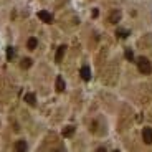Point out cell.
<instances>
[{
	"mask_svg": "<svg viewBox=\"0 0 152 152\" xmlns=\"http://www.w3.org/2000/svg\"><path fill=\"white\" fill-rule=\"evenodd\" d=\"M15 149H17V151H20V152L27 151V142H25V141H17Z\"/></svg>",
	"mask_w": 152,
	"mask_h": 152,
	"instance_id": "10",
	"label": "cell"
},
{
	"mask_svg": "<svg viewBox=\"0 0 152 152\" xmlns=\"http://www.w3.org/2000/svg\"><path fill=\"white\" fill-rule=\"evenodd\" d=\"M142 139H144L145 144H152V129L151 127H144V131H142Z\"/></svg>",
	"mask_w": 152,
	"mask_h": 152,
	"instance_id": "3",
	"label": "cell"
},
{
	"mask_svg": "<svg viewBox=\"0 0 152 152\" xmlns=\"http://www.w3.org/2000/svg\"><path fill=\"white\" fill-rule=\"evenodd\" d=\"M65 80H63V78H61V76H58L56 78V91L58 93H61V91H65Z\"/></svg>",
	"mask_w": 152,
	"mask_h": 152,
	"instance_id": "7",
	"label": "cell"
},
{
	"mask_svg": "<svg viewBox=\"0 0 152 152\" xmlns=\"http://www.w3.org/2000/svg\"><path fill=\"white\" fill-rule=\"evenodd\" d=\"M13 56H15V50H13V46H8V48H7V60L12 61V60H13Z\"/></svg>",
	"mask_w": 152,
	"mask_h": 152,
	"instance_id": "12",
	"label": "cell"
},
{
	"mask_svg": "<svg viewBox=\"0 0 152 152\" xmlns=\"http://www.w3.org/2000/svg\"><path fill=\"white\" fill-rule=\"evenodd\" d=\"M65 53H66V46L65 45H61L60 48H58V51H56V56H55V60L60 63V61H63V56H65Z\"/></svg>",
	"mask_w": 152,
	"mask_h": 152,
	"instance_id": "6",
	"label": "cell"
},
{
	"mask_svg": "<svg viewBox=\"0 0 152 152\" xmlns=\"http://www.w3.org/2000/svg\"><path fill=\"white\" fill-rule=\"evenodd\" d=\"M126 58H127L129 61H132V60H134V53H132V50H129V48L126 50Z\"/></svg>",
	"mask_w": 152,
	"mask_h": 152,
	"instance_id": "14",
	"label": "cell"
},
{
	"mask_svg": "<svg viewBox=\"0 0 152 152\" xmlns=\"http://www.w3.org/2000/svg\"><path fill=\"white\" fill-rule=\"evenodd\" d=\"M129 35V31L127 30H118V37H121V38H126Z\"/></svg>",
	"mask_w": 152,
	"mask_h": 152,
	"instance_id": "15",
	"label": "cell"
},
{
	"mask_svg": "<svg viewBox=\"0 0 152 152\" xmlns=\"http://www.w3.org/2000/svg\"><path fill=\"white\" fill-rule=\"evenodd\" d=\"M38 18L42 20V22H45V23H51V22H53V15H51L50 12H46V10H40V12H38Z\"/></svg>",
	"mask_w": 152,
	"mask_h": 152,
	"instance_id": "2",
	"label": "cell"
},
{
	"mask_svg": "<svg viewBox=\"0 0 152 152\" xmlns=\"http://www.w3.org/2000/svg\"><path fill=\"white\" fill-rule=\"evenodd\" d=\"M25 101H27L30 106H35V104H37V98H35L33 93H28V94H25Z\"/></svg>",
	"mask_w": 152,
	"mask_h": 152,
	"instance_id": "8",
	"label": "cell"
},
{
	"mask_svg": "<svg viewBox=\"0 0 152 152\" xmlns=\"http://www.w3.org/2000/svg\"><path fill=\"white\" fill-rule=\"evenodd\" d=\"M73 132H75V127H73V126H69V127H66V129H63V136H65V137H69V136H73Z\"/></svg>",
	"mask_w": 152,
	"mask_h": 152,
	"instance_id": "13",
	"label": "cell"
},
{
	"mask_svg": "<svg viewBox=\"0 0 152 152\" xmlns=\"http://www.w3.org/2000/svg\"><path fill=\"white\" fill-rule=\"evenodd\" d=\"M107 20H109L111 23H118L119 20H121V12H119V10H113L109 13V18H107Z\"/></svg>",
	"mask_w": 152,
	"mask_h": 152,
	"instance_id": "4",
	"label": "cell"
},
{
	"mask_svg": "<svg viewBox=\"0 0 152 152\" xmlns=\"http://www.w3.org/2000/svg\"><path fill=\"white\" fill-rule=\"evenodd\" d=\"M80 75H81V78H83L84 81H89V80H91V69L88 68V66H83V68H81Z\"/></svg>",
	"mask_w": 152,
	"mask_h": 152,
	"instance_id": "5",
	"label": "cell"
},
{
	"mask_svg": "<svg viewBox=\"0 0 152 152\" xmlns=\"http://www.w3.org/2000/svg\"><path fill=\"white\" fill-rule=\"evenodd\" d=\"M137 68H139V71H141L142 75H149V73L152 71L151 61H149L147 58H144V56L137 58Z\"/></svg>",
	"mask_w": 152,
	"mask_h": 152,
	"instance_id": "1",
	"label": "cell"
},
{
	"mask_svg": "<svg viewBox=\"0 0 152 152\" xmlns=\"http://www.w3.org/2000/svg\"><path fill=\"white\" fill-rule=\"evenodd\" d=\"M20 66H22L23 69L30 68V66H31V60H30V58H23V60H22V63H20Z\"/></svg>",
	"mask_w": 152,
	"mask_h": 152,
	"instance_id": "11",
	"label": "cell"
},
{
	"mask_svg": "<svg viewBox=\"0 0 152 152\" xmlns=\"http://www.w3.org/2000/svg\"><path fill=\"white\" fill-rule=\"evenodd\" d=\"M37 45H38V40H37V38H33V37L28 38V42H27V48H28V50H35V48H37Z\"/></svg>",
	"mask_w": 152,
	"mask_h": 152,
	"instance_id": "9",
	"label": "cell"
}]
</instances>
